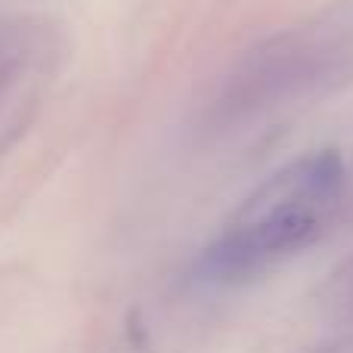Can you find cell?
Here are the masks:
<instances>
[{
    "mask_svg": "<svg viewBox=\"0 0 353 353\" xmlns=\"http://www.w3.org/2000/svg\"><path fill=\"white\" fill-rule=\"evenodd\" d=\"M323 220L298 211H236L223 236L201 251L199 276L208 282L251 279L310 248Z\"/></svg>",
    "mask_w": 353,
    "mask_h": 353,
    "instance_id": "cell-1",
    "label": "cell"
}]
</instances>
